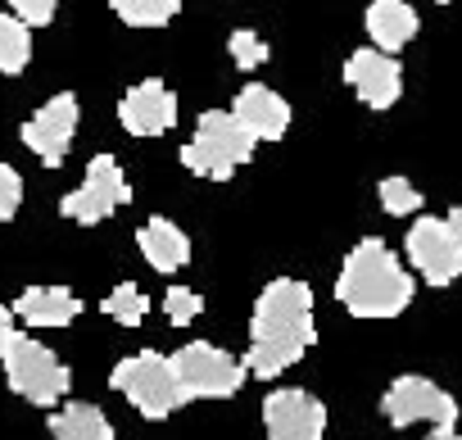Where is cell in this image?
I'll use <instances>...</instances> for the list:
<instances>
[{
	"instance_id": "14",
	"label": "cell",
	"mask_w": 462,
	"mask_h": 440,
	"mask_svg": "<svg viewBox=\"0 0 462 440\" xmlns=\"http://www.w3.org/2000/svg\"><path fill=\"white\" fill-rule=\"evenodd\" d=\"M231 118H236L254 141H282L286 127H291V105L263 87V82H250L236 91V100H231Z\"/></svg>"
},
{
	"instance_id": "13",
	"label": "cell",
	"mask_w": 462,
	"mask_h": 440,
	"mask_svg": "<svg viewBox=\"0 0 462 440\" xmlns=\"http://www.w3.org/2000/svg\"><path fill=\"white\" fill-rule=\"evenodd\" d=\"M408 259H412V268L430 282V286H448L457 273H462V255H457V246L448 241V232H444V223L439 218H417V223L408 228Z\"/></svg>"
},
{
	"instance_id": "11",
	"label": "cell",
	"mask_w": 462,
	"mask_h": 440,
	"mask_svg": "<svg viewBox=\"0 0 462 440\" xmlns=\"http://www.w3.org/2000/svg\"><path fill=\"white\" fill-rule=\"evenodd\" d=\"M345 82L349 91L367 105V109H390L399 96H403V69L394 55H381V51H354L345 60Z\"/></svg>"
},
{
	"instance_id": "15",
	"label": "cell",
	"mask_w": 462,
	"mask_h": 440,
	"mask_svg": "<svg viewBox=\"0 0 462 440\" xmlns=\"http://www.w3.org/2000/svg\"><path fill=\"white\" fill-rule=\"evenodd\" d=\"M367 37H372V51L399 55L417 37V10L408 0H372L367 5Z\"/></svg>"
},
{
	"instance_id": "17",
	"label": "cell",
	"mask_w": 462,
	"mask_h": 440,
	"mask_svg": "<svg viewBox=\"0 0 462 440\" xmlns=\"http://www.w3.org/2000/svg\"><path fill=\"white\" fill-rule=\"evenodd\" d=\"M136 246H141V255L154 273H177V268L190 264V237L177 223H168V218H150L136 232Z\"/></svg>"
},
{
	"instance_id": "7",
	"label": "cell",
	"mask_w": 462,
	"mask_h": 440,
	"mask_svg": "<svg viewBox=\"0 0 462 440\" xmlns=\"http://www.w3.org/2000/svg\"><path fill=\"white\" fill-rule=\"evenodd\" d=\"M127 200H132V186H127L118 159H114V154H96V159L87 164L82 186L60 200V213L73 218V223H82V228H91V223H105V218H114Z\"/></svg>"
},
{
	"instance_id": "28",
	"label": "cell",
	"mask_w": 462,
	"mask_h": 440,
	"mask_svg": "<svg viewBox=\"0 0 462 440\" xmlns=\"http://www.w3.org/2000/svg\"><path fill=\"white\" fill-rule=\"evenodd\" d=\"M444 232H448V241H453V246H457V255H462V209H448Z\"/></svg>"
},
{
	"instance_id": "26",
	"label": "cell",
	"mask_w": 462,
	"mask_h": 440,
	"mask_svg": "<svg viewBox=\"0 0 462 440\" xmlns=\"http://www.w3.org/2000/svg\"><path fill=\"white\" fill-rule=\"evenodd\" d=\"M5 5L14 10L19 23H28V28H46V23L55 19V10H60V0H5Z\"/></svg>"
},
{
	"instance_id": "21",
	"label": "cell",
	"mask_w": 462,
	"mask_h": 440,
	"mask_svg": "<svg viewBox=\"0 0 462 440\" xmlns=\"http://www.w3.org/2000/svg\"><path fill=\"white\" fill-rule=\"evenodd\" d=\"M100 309H105L114 323H123V327H141L145 314H150V300H145V291H141L136 282H118V286L105 295Z\"/></svg>"
},
{
	"instance_id": "12",
	"label": "cell",
	"mask_w": 462,
	"mask_h": 440,
	"mask_svg": "<svg viewBox=\"0 0 462 440\" xmlns=\"http://www.w3.org/2000/svg\"><path fill=\"white\" fill-rule=\"evenodd\" d=\"M118 123L123 132L132 136H163L172 123H177V96L159 82V78H145L136 87L123 91L118 100Z\"/></svg>"
},
{
	"instance_id": "23",
	"label": "cell",
	"mask_w": 462,
	"mask_h": 440,
	"mask_svg": "<svg viewBox=\"0 0 462 440\" xmlns=\"http://www.w3.org/2000/svg\"><path fill=\"white\" fill-rule=\"evenodd\" d=\"M381 209L403 218V213H417L421 209V191L408 182V177H385L381 182Z\"/></svg>"
},
{
	"instance_id": "30",
	"label": "cell",
	"mask_w": 462,
	"mask_h": 440,
	"mask_svg": "<svg viewBox=\"0 0 462 440\" xmlns=\"http://www.w3.org/2000/svg\"><path fill=\"white\" fill-rule=\"evenodd\" d=\"M435 5H448V0H435Z\"/></svg>"
},
{
	"instance_id": "18",
	"label": "cell",
	"mask_w": 462,
	"mask_h": 440,
	"mask_svg": "<svg viewBox=\"0 0 462 440\" xmlns=\"http://www.w3.org/2000/svg\"><path fill=\"white\" fill-rule=\"evenodd\" d=\"M51 440H114V426H109V417L96 404L69 399L51 417Z\"/></svg>"
},
{
	"instance_id": "5",
	"label": "cell",
	"mask_w": 462,
	"mask_h": 440,
	"mask_svg": "<svg viewBox=\"0 0 462 440\" xmlns=\"http://www.w3.org/2000/svg\"><path fill=\"white\" fill-rule=\"evenodd\" d=\"M0 368H5V381L14 395H23L28 404H60L69 390H73V372L60 363V354L32 336H14L5 359H0Z\"/></svg>"
},
{
	"instance_id": "20",
	"label": "cell",
	"mask_w": 462,
	"mask_h": 440,
	"mask_svg": "<svg viewBox=\"0 0 462 440\" xmlns=\"http://www.w3.org/2000/svg\"><path fill=\"white\" fill-rule=\"evenodd\" d=\"M109 10L127 23V28H163L177 19V0H109Z\"/></svg>"
},
{
	"instance_id": "6",
	"label": "cell",
	"mask_w": 462,
	"mask_h": 440,
	"mask_svg": "<svg viewBox=\"0 0 462 440\" xmlns=\"http://www.w3.org/2000/svg\"><path fill=\"white\" fill-rule=\"evenodd\" d=\"M109 386L118 395H127V404L141 417H150V422H163L177 404H186L181 390H177V377L168 368V354H159V350H141V354L118 359Z\"/></svg>"
},
{
	"instance_id": "22",
	"label": "cell",
	"mask_w": 462,
	"mask_h": 440,
	"mask_svg": "<svg viewBox=\"0 0 462 440\" xmlns=\"http://www.w3.org/2000/svg\"><path fill=\"white\" fill-rule=\"evenodd\" d=\"M226 51H231V64L245 69V73H254V69L268 64V42H263L259 33H250V28L231 33V37H226Z\"/></svg>"
},
{
	"instance_id": "19",
	"label": "cell",
	"mask_w": 462,
	"mask_h": 440,
	"mask_svg": "<svg viewBox=\"0 0 462 440\" xmlns=\"http://www.w3.org/2000/svg\"><path fill=\"white\" fill-rule=\"evenodd\" d=\"M32 60V28L19 23L14 14H0V73L14 78Z\"/></svg>"
},
{
	"instance_id": "10",
	"label": "cell",
	"mask_w": 462,
	"mask_h": 440,
	"mask_svg": "<svg viewBox=\"0 0 462 440\" xmlns=\"http://www.w3.org/2000/svg\"><path fill=\"white\" fill-rule=\"evenodd\" d=\"M263 431L268 440H322L327 408L309 390H273L263 399Z\"/></svg>"
},
{
	"instance_id": "27",
	"label": "cell",
	"mask_w": 462,
	"mask_h": 440,
	"mask_svg": "<svg viewBox=\"0 0 462 440\" xmlns=\"http://www.w3.org/2000/svg\"><path fill=\"white\" fill-rule=\"evenodd\" d=\"M14 336H19V332H14V309L0 304V359H5V350H10Z\"/></svg>"
},
{
	"instance_id": "4",
	"label": "cell",
	"mask_w": 462,
	"mask_h": 440,
	"mask_svg": "<svg viewBox=\"0 0 462 440\" xmlns=\"http://www.w3.org/2000/svg\"><path fill=\"white\" fill-rule=\"evenodd\" d=\"M168 368L177 377L181 399H231L245 386V363L236 354L217 350L213 341H190L177 354H168Z\"/></svg>"
},
{
	"instance_id": "2",
	"label": "cell",
	"mask_w": 462,
	"mask_h": 440,
	"mask_svg": "<svg viewBox=\"0 0 462 440\" xmlns=\"http://www.w3.org/2000/svg\"><path fill=\"white\" fill-rule=\"evenodd\" d=\"M336 300L354 318H394L412 304V277L385 250V241L367 237L345 255V268L336 277Z\"/></svg>"
},
{
	"instance_id": "25",
	"label": "cell",
	"mask_w": 462,
	"mask_h": 440,
	"mask_svg": "<svg viewBox=\"0 0 462 440\" xmlns=\"http://www.w3.org/2000/svg\"><path fill=\"white\" fill-rule=\"evenodd\" d=\"M19 204H23V177L10 164H0V223H10Z\"/></svg>"
},
{
	"instance_id": "9",
	"label": "cell",
	"mask_w": 462,
	"mask_h": 440,
	"mask_svg": "<svg viewBox=\"0 0 462 440\" xmlns=\"http://www.w3.org/2000/svg\"><path fill=\"white\" fill-rule=\"evenodd\" d=\"M73 136H78V96H73V91L51 96V100L23 123V145H28L46 168H60V164L69 159Z\"/></svg>"
},
{
	"instance_id": "8",
	"label": "cell",
	"mask_w": 462,
	"mask_h": 440,
	"mask_svg": "<svg viewBox=\"0 0 462 440\" xmlns=\"http://www.w3.org/2000/svg\"><path fill=\"white\" fill-rule=\"evenodd\" d=\"M381 413L394 426H412V422H430V426H453L457 422V404L448 390H439L426 377H394L390 390L381 395Z\"/></svg>"
},
{
	"instance_id": "24",
	"label": "cell",
	"mask_w": 462,
	"mask_h": 440,
	"mask_svg": "<svg viewBox=\"0 0 462 440\" xmlns=\"http://www.w3.org/2000/svg\"><path fill=\"white\" fill-rule=\"evenodd\" d=\"M199 309H204V300H199L195 291H186V286H168V295H163V314H168V323L190 327V323L199 318Z\"/></svg>"
},
{
	"instance_id": "29",
	"label": "cell",
	"mask_w": 462,
	"mask_h": 440,
	"mask_svg": "<svg viewBox=\"0 0 462 440\" xmlns=\"http://www.w3.org/2000/svg\"><path fill=\"white\" fill-rule=\"evenodd\" d=\"M426 440H457V431H453V426H435Z\"/></svg>"
},
{
	"instance_id": "3",
	"label": "cell",
	"mask_w": 462,
	"mask_h": 440,
	"mask_svg": "<svg viewBox=\"0 0 462 440\" xmlns=\"http://www.w3.org/2000/svg\"><path fill=\"white\" fill-rule=\"evenodd\" d=\"M254 159V136L231 118V109H208L199 114L195 123V136L181 145V164L195 173V177H208V182H226L241 164Z\"/></svg>"
},
{
	"instance_id": "1",
	"label": "cell",
	"mask_w": 462,
	"mask_h": 440,
	"mask_svg": "<svg viewBox=\"0 0 462 440\" xmlns=\"http://www.w3.org/2000/svg\"><path fill=\"white\" fill-rule=\"evenodd\" d=\"M318 341L313 327V291L295 277H277L263 286L250 323V354H245V377L273 381L291 363L304 359V350Z\"/></svg>"
},
{
	"instance_id": "16",
	"label": "cell",
	"mask_w": 462,
	"mask_h": 440,
	"mask_svg": "<svg viewBox=\"0 0 462 440\" xmlns=\"http://www.w3.org/2000/svg\"><path fill=\"white\" fill-rule=\"evenodd\" d=\"M78 314H82V300L64 286H28L14 300V318L32 327H69Z\"/></svg>"
},
{
	"instance_id": "31",
	"label": "cell",
	"mask_w": 462,
	"mask_h": 440,
	"mask_svg": "<svg viewBox=\"0 0 462 440\" xmlns=\"http://www.w3.org/2000/svg\"><path fill=\"white\" fill-rule=\"evenodd\" d=\"M457 440H462V426H457Z\"/></svg>"
}]
</instances>
